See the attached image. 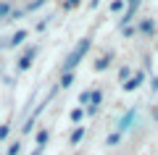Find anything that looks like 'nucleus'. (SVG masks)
<instances>
[{
  "label": "nucleus",
  "instance_id": "obj_23",
  "mask_svg": "<svg viewBox=\"0 0 158 155\" xmlns=\"http://www.w3.org/2000/svg\"><path fill=\"white\" fill-rule=\"evenodd\" d=\"M121 34H124V37H132V34H135V27H127V29H121Z\"/></svg>",
  "mask_w": 158,
  "mask_h": 155
},
{
  "label": "nucleus",
  "instance_id": "obj_2",
  "mask_svg": "<svg viewBox=\"0 0 158 155\" xmlns=\"http://www.w3.org/2000/svg\"><path fill=\"white\" fill-rule=\"evenodd\" d=\"M140 118V108H129V111H124V116L116 121V132H121V134H127L132 126H135V121Z\"/></svg>",
  "mask_w": 158,
  "mask_h": 155
},
{
  "label": "nucleus",
  "instance_id": "obj_6",
  "mask_svg": "<svg viewBox=\"0 0 158 155\" xmlns=\"http://www.w3.org/2000/svg\"><path fill=\"white\" fill-rule=\"evenodd\" d=\"M87 113H85V108L82 105H77V108H71V111H69V121L74 124V126H82V118H85Z\"/></svg>",
  "mask_w": 158,
  "mask_h": 155
},
{
  "label": "nucleus",
  "instance_id": "obj_3",
  "mask_svg": "<svg viewBox=\"0 0 158 155\" xmlns=\"http://www.w3.org/2000/svg\"><path fill=\"white\" fill-rule=\"evenodd\" d=\"M37 45H29L27 50H24L21 55H19V63H16V68L19 71H29V68H32V63H34V58H37Z\"/></svg>",
  "mask_w": 158,
  "mask_h": 155
},
{
  "label": "nucleus",
  "instance_id": "obj_12",
  "mask_svg": "<svg viewBox=\"0 0 158 155\" xmlns=\"http://www.w3.org/2000/svg\"><path fill=\"white\" fill-rule=\"evenodd\" d=\"M118 142H121V132H111V134H108V137H106V145H108V147H118Z\"/></svg>",
  "mask_w": 158,
  "mask_h": 155
},
{
  "label": "nucleus",
  "instance_id": "obj_21",
  "mask_svg": "<svg viewBox=\"0 0 158 155\" xmlns=\"http://www.w3.org/2000/svg\"><path fill=\"white\" fill-rule=\"evenodd\" d=\"M150 89H153V92H158V74H156V76H150Z\"/></svg>",
  "mask_w": 158,
  "mask_h": 155
},
{
  "label": "nucleus",
  "instance_id": "obj_27",
  "mask_svg": "<svg viewBox=\"0 0 158 155\" xmlns=\"http://www.w3.org/2000/svg\"><path fill=\"white\" fill-rule=\"evenodd\" d=\"M98 3H100V0H90V8H98Z\"/></svg>",
  "mask_w": 158,
  "mask_h": 155
},
{
  "label": "nucleus",
  "instance_id": "obj_22",
  "mask_svg": "<svg viewBox=\"0 0 158 155\" xmlns=\"http://www.w3.org/2000/svg\"><path fill=\"white\" fill-rule=\"evenodd\" d=\"M48 21H50V18H42V21H37V32H42V29L48 27Z\"/></svg>",
  "mask_w": 158,
  "mask_h": 155
},
{
  "label": "nucleus",
  "instance_id": "obj_5",
  "mask_svg": "<svg viewBox=\"0 0 158 155\" xmlns=\"http://www.w3.org/2000/svg\"><path fill=\"white\" fill-rule=\"evenodd\" d=\"M27 37H29L27 29H19V32H13V34H11V39L6 42V47H21V45L27 42Z\"/></svg>",
  "mask_w": 158,
  "mask_h": 155
},
{
  "label": "nucleus",
  "instance_id": "obj_14",
  "mask_svg": "<svg viewBox=\"0 0 158 155\" xmlns=\"http://www.w3.org/2000/svg\"><path fill=\"white\" fill-rule=\"evenodd\" d=\"M111 13H124L127 11V0H111Z\"/></svg>",
  "mask_w": 158,
  "mask_h": 155
},
{
  "label": "nucleus",
  "instance_id": "obj_18",
  "mask_svg": "<svg viewBox=\"0 0 158 155\" xmlns=\"http://www.w3.org/2000/svg\"><path fill=\"white\" fill-rule=\"evenodd\" d=\"M11 134V124H0V142H6Z\"/></svg>",
  "mask_w": 158,
  "mask_h": 155
},
{
  "label": "nucleus",
  "instance_id": "obj_1",
  "mask_svg": "<svg viewBox=\"0 0 158 155\" xmlns=\"http://www.w3.org/2000/svg\"><path fill=\"white\" fill-rule=\"evenodd\" d=\"M90 45H92V37H82L77 45L71 47V53L66 55V61H63V66H61V71L63 74H69V71H74V68L79 66V63L85 61V55L90 53Z\"/></svg>",
  "mask_w": 158,
  "mask_h": 155
},
{
  "label": "nucleus",
  "instance_id": "obj_17",
  "mask_svg": "<svg viewBox=\"0 0 158 155\" xmlns=\"http://www.w3.org/2000/svg\"><path fill=\"white\" fill-rule=\"evenodd\" d=\"M90 100H92V89H85V92L79 95V105L87 108V105H90Z\"/></svg>",
  "mask_w": 158,
  "mask_h": 155
},
{
  "label": "nucleus",
  "instance_id": "obj_24",
  "mask_svg": "<svg viewBox=\"0 0 158 155\" xmlns=\"http://www.w3.org/2000/svg\"><path fill=\"white\" fill-rule=\"evenodd\" d=\"M45 153V147H37V145H34V150H32V155H42Z\"/></svg>",
  "mask_w": 158,
  "mask_h": 155
},
{
  "label": "nucleus",
  "instance_id": "obj_11",
  "mask_svg": "<svg viewBox=\"0 0 158 155\" xmlns=\"http://www.w3.org/2000/svg\"><path fill=\"white\" fill-rule=\"evenodd\" d=\"M13 13V6H11V0H0V18H6L8 21V16Z\"/></svg>",
  "mask_w": 158,
  "mask_h": 155
},
{
  "label": "nucleus",
  "instance_id": "obj_26",
  "mask_svg": "<svg viewBox=\"0 0 158 155\" xmlns=\"http://www.w3.org/2000/svg\"><path fill=\"white\" fill-rule=\"evenodd\" d=\"M127 6H140V0H127Z\"/></svg>",
  "mask_w": 158,
  "mask_h": 155
},
{
  "label": "nucleus",
  "instance_id": "obj_9",
  "mask_svg": "<svg viewBox=\"0 0 158 155\" xmlns=\"http://www.w3.org/2000/svg\"><path fill=\"white\" fill-rule=\"evenodd\" d=\"M48 139H50V129H40L37 137H34V145H37V147H45Z\"/></svg>",
  "mask_w": 158,
  "mask_h": 155
},
{
  "label": "nucleus",
  "instance_id": "obj_10",
  "mask_svg": "<svg viewBox=\"0 0 158 155\" xmlns=\"http://www.w3.org/2000/svg\"><path fill=\"white\" fill-rule=\"evenodd\" d=\"M74 82H77V74H74V71L61 74V82H58V87H61V89H66V87H71Z\"/></svg>",
  "mask_w": 158,
  "mask_h": 155
},
{
  "label": "nucleus",
  "instance_id": "obj_15",
  "mask_svg": "<svg viewBox=\"0 0 158 155\" xmlns=\"http://www.w3.org/2000/svg\"><path fill=\"white\" fill-rule=\"evenodd\" d=\"M132 74H135V71H132V66H121V68H118V82H121V84L129 82Z\"/></svg>",
  "mask_w": 158,
  "mask_h": 155
},
{
  "label": "nucleus",
  "instance_id": "obj_16",
  "mask_svg": "<svg viewBox=\"0 0 158 155\" xmlns=\"http://www.w3.org/2000/svg\"><path fill=\"white\" fill-rule=\"evenodd\" d=\"M137 29H140L142 34H153V18H142V21H140V27H137Z\"/></svg>",
  "mask_w": 158,
  "mask_h": 155
},
{
  "label": "nucleus",
  "instance_id": "obj_25",
  "mask_svg": "<svg viewBox=\"0 0 158 155\" xmlns=\"http://www.w3.org/2000/svg\"><path fill=\"white\" fill-rule=\"evenodd\" d=\"M153 121H156V124H158V105H156V108H153Z\"/></svg>",
  "mask_w": 158,
  "mask_h": 155
},
{
  "label": "nucleus",
  "instance_id": "obj_19",
  "mask_svg": "<svg viewBox=\"0 0 158 155\" xmlns=\"http://www.w3.org/2000/svg\"><path fill=\"white\" fill-rule=\"evenodd\" d=\"M79 3L82 0H63V11H74V8H79Z\"/></svg>",
  "mask_w": 158,
  "mask_h": 155
},
{
  "label": "nucleus",
  "instance_id": "obj_20",
  "mask_svg": "<svg viewBox=\"0 0 158 155\" xmlns=\"http://www.w3.org/2000/svg\"><path fill=\"white\" fill-rule=\"evenodd\" d=\"M19 153H21V142H11V147H8L6 155H19Z\"/></svg>",
  "mask_w": 158,
  "mask_h": 155
},
{
  "label": "nucleus",
  "instance_id": "obj_7",
  "mask_svg": "<svg viewBox=\"0 0 158 155\" xmlns=\"http://www.w3.org/2000/svg\"><path fill=\"white\" fill-rule=\"evenodd\" d=\"M82 139H85V126H74L71 134H69V145H71V147H77Z\"/></svg>",
  "mask_w": 158,
  "mask_h": 155
},
{
  "label": "nucleus",
  "instance_id": "obj_13",
  "mask_svg": "<svg viewBox=\"0 0 158 155\" xmlns=\"http://www.w3.org/2000/svg\"><path fill=\"white\" fill-rule=\"evenodd\" d=\"M45 3H48V0H32V3H27V6H24V13H34V11H40Z\"/></svg>",
  "mask_w": 158,
  "mask_h": 155
},
{
  "label": "nucleus",
  "instance_id": "obj_4",
  "mask_svg": "<svg viewBox=\"0 0 158 155\" xmlns=\"http://www.w3.org/2000/svg\"><path fill=\"white\" fill-rule=\"evenodd\" d=\"M142 84H145V71H142V68H137V71L132 74V79H129V82H124V84H121V89H124V92H135V89H140Z\"/></svg>",
  "mask_w": 158,
  "mask_h": 155
},
{
  "label": "nucleus",
  "instance_id": "obj_8",
  "mask_svg": "<svg viewBox=\"0 0 158 155\" xmlns=\"http://www.w3.org/2000/svg\"><path fill=\"white\" fill-rule=\"evenodd\" d=\"M111 61H113V53H103V55L95 61V66H92V68H95V71H106V68L111 66Z\"/></svg>",
  "mask_w": 158,
  "mask_h": 155
}]
</instances>
